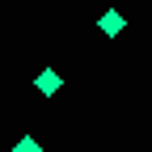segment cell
Here are the masks:
<instances>
[{
  "instance_id": "2",
  "label": "cell",
  "mask_w": 152,
  "mask_h": 152,
  "mask_svg": "<svg viewBox=\"0 0 152 152\" xmlns=\"http://www.w3.org/2000/svg\"><path fill=\"white\" fill-rule=\"evenodd\" d=\"M97 26H102V34H110V38H114V34H118V30H123V13H114V9H110V13L102 17V21H97Z\"/></svg>"
},
{
  "instance_id": "3",
  "label": "cell",
  "mask_w": 152,
  "mask_h": 152,
  "mask_svg": "<svg viewBox=\"0 0 152 152\" xmlns=\"http://www.w3.org/2000/svg\"><path fill=\"white\" fill-rule=\"evenodd\" d=\"M17 152H42V148H38L34 135H26V140H17Z\"/></svg>"
},
{
  "instance_id": "1",
  "label": "cell",
  "mask_w": 152,
  "mask_h": 152,
  "mask_svg": "<svg viewBox=\"0 0 152 152\" xmlns=\"http://www.w3.org/2000/svg\"><path fill=\"white\" fill-rule=\"evenodd\" d=\"M34 85H38V93H47V97H51V93H59V85H64V80H59V72H55V68H42Z\"/></svg>"
}]
</instances>
